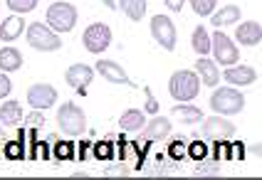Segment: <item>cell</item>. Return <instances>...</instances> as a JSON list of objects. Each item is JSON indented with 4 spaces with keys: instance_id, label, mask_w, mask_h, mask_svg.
<instances>
[{
    "instance_id": "obj_30",
    "label": "cell",
    "mask_w": 262,
    "mask_h": 180,
    "mask_svg": "<svg viewBox=\"0 0 262 180\" xmlns=\"http://www.w3.org/2000/svg\"><path fill=\"white\" fill-rule=\"evenodd\" d=\"M74 143H70V141H57L55 143V158L57 161H74Z\"/></svg>"
},
{
    "instance_id": "obj_15",
    "label": "cell",
    "mask_w": 262,
    "mask_h": 180,
    "mask_svg": "<svg viewBox=\"0 0 262 180\" xmlns=\"http://www.w3.org/2000/svg\"><path fill=\"white\" fill-rule=\"evenodd\" d=\"M195 74H198V79H201V84H205L208 89H215L220 84V67L215 64V60H210L208 55L205 57H198V62H195Z\"/></svg>"
},
{
    "instance_id": "obj_32",
    "label": "cell",
    "mask_w": 262,
    "mask_h": 180,
    "mask_svg": "<svg viewBox=\"0 0 262 180\" xmlns=\"http://www.w3.org/2000/svg\"><path fill=\"white\" fill-rule=\"evenodd\" d=\"M104 175H106V178H126V175H129V165L126 163L109 165V168H104Z\"/></svg>"
},
{
    "instance_id": "obj_24",
    "label": "cell",
    "mask_w": 262,
    "mask_h": 180,
    "mask_svg": "<svg viewBox=\"0 0 262 180\" xmlns=\"http://www.w3.org/2000/svg\"><path fill=\"white\" fill-rule=\"evenodd\" d=\"M190 45H193V49H195L198 57L210 55V35H208V30H205V25H195V28H193Z\"/></svg>"
},
{
    "instance_id": "obj_10",
    "label": "cell",
    "mask_w": 262,
    "mask_h": 180,
    "mask_svg": "<svg viewBox=\"0 0 262 180\" xmlns=\"http://www.w3.org/2000/svg\"><path fill=\"white\" fill-rule=\"evenodd\" d=\"M94 74H97L94 67L77 62V64H72V67L64 72V82H67L79 96H84V94H87V87L92 84V79H94Z\"/></svg>"
},
{
    "instance_id": "obj_3",
    "label": "cell",
    "mask_w": 262,
    "mask_h": 180,
    "mask_svg": "<svg viewBox=\"0 0 262 180\" xmlns=\"http://www.w3.org/2000/svg\"><path fill=\"white\" fill-rule=\"evenodd\" d=\"M210 109L220 116H235L245 109V96L233 87H220L210 94Z\"/></svg>"
},
{
    "instance_id": "obj_9",
    "label": "cell",
    "mask_w": 262,
    "mask_h": 180,
    "mask_svg": "<svg viewBox=\"0 0 262 180\" xmlns=\"http://www.w3.org/2000/svg\"><path fill=\"white\" fill-rule=\"evenodd\" d=\"M151 37H154L166 52H173L176 40H178L173 20L168 15H154L151 17Z\"/></svg>"
},
{
    "instance_id": "obj_22",
    "label": "cell",
    "mask_w": 262,
    "mask_h": 180,
    "mask_svg": "<svg viewBox=\"0 0 262 180\" xmlns=\"http://www.w3.org/2000/svg\"><path fill=\"white\" fill-rule=\"evenodd\" d=\"M0 69H3L5 74L23 69V55H20V49L8 47V45L3 47V49H0Z\"/></svg>"
},
{
    "instance_id": "obj_11",
    "label": "cell",
    "mask_w": 262,
    "mask_h": 180,
    "mask_svg": "<svg viewBox=\"0 0 262 180\" xmlns=\"http://www.w3.org/2000/svg\"><path fill=\"white\" fill-rule=\"evenodd\" d=\"M57 101V89L52 84H45V82H37L28 89V104L37 111H45L50 106H55Z\"/></svg>"
},
{
    "instance_id": "obj_31",
    "label": "cell",
    "mask_w": 262,
    "mask_h": 180,
    "mask_svg": "<svg viewBox=\"0 0 262 180\" xmlns=\"http://www.w3.org/2000/svg\"><path fill=\"white\" fill-rule=\"evenodd\" d=\"M144 94H146V114H148V116H156V114H159V99H156V96H154V91H151V87H144Z\"/></svg>"
},
{
    "instance_id": "obj_18",
    "label": "cell",
    "mask_w": 262,
    "mask_h": 180,
    "mask_svg": "<svg viewBox=\"0 0 262 180\" xmlns=\"http://www.w3.org/2000/svg\"><path fill=\"white\" fill-rule=\"evenodd\" d=\"M23 104L15 101V99H8L0 104V126H17L23 121Z\"/></svg>"
},
{
    "instance_id": "obj_21",
    "label": "cell",
    "mask_w": 262,
    "mask_h": 180,
    "mask_svg": "<svg viewBox=\"0 0 262 180\" xmlns=\"http://www.w3.org/2000/svg\"><path fill=\"white\" fill-rule=\"evenodd\" d=\"M148 0H117V10H121L131 22H141L146 15Z\"/></svg>"
},
{
    "instance_id": "obj_16",
    "label": "cell",
    "mask_w": 262,
    "mask_h": 180,
    "mask_svg": "<svg viewBox=\"0 0 262 180\" xmlns=\"http://www.w3.org/2000/svg\"><path fill=\"white\" fill-rule=\"evenodd\" d=\"M235 40L245 47H257L262 40V28L257 20H248V22H240L237 30H235Z\"/></svg>"
},
{
    "instance_id": "obj_7",
    "label": "cell",
    "mask_w": 262,
    "mask_h": 180,
    "mask_svg": "<svg viewBox=\"0 0 262 180\" xmlns=\"http://www.w3.org/2000/svg\"><path fill=\"white\" fill-rule=\"evenodd\" d=\"M201 131L195 136H203V138H213V141H228V138H233L235 136V123L233 121H228V116H220V114H213V116H208V119H201Z\"/></svg>"
},
{
    "instance_id": "obj_5",
    "label": "cell",
    "mask_w": 262,
    "mask_h": 180,
    "mask_svg": "<svg viewBox=\"0 0 262 180\" xmlns=\"http://www.w3.org/2000/svg\"><path fill=\"white\" fill-rule=\"evenodd\" d=\"M28 45L37 52H57L62 49V37L45 22H30L28 28Z\"/></svg>"
},
{
    "instance_id": "obj_35",
    "label": "cell",
    "mask_w": 262,
    "mask_h": 180,
    "mask_svg": "<svg viewBox=\"0 0 262 180\" xmlns=\"http://www.w3.org/2000/svg\"><path fill=\"white\" fill-rule=\"evenodd\" d=\"M112 156H114V150H112V143H97V146H94V158L104 161V158H112Z\"/></svg>"
},
{
    "instance_id": "obj_2",
    "label": "cell",
    "mask_w": 262,
    "mask_h": 180,
    "mask_svg": "<svg viewBox=\"0 0 262 180\" xmlns=\"http://www.w3.org/2000/svg\"><path fill=\"white\" fill-rule=\"evenodd\" d=\"M201 91V79L190 69H178L168 79V94L176 101H193Z\"/></svg>"
},
{
    "instance_id": "obj_28",
    "label": "cell",
    "mask_w": 262,
    "mask_h": 180,
    "mask_svg": "<svg viewBox=\"0 0 262 180\" xmlns=\"http://www.w3.org/2000/svg\"><path fill=\"white\" fill-rule=\"evenodd\" d=\"M190 8H193V13L198 17H208L215 8H218V0H188Z\"/></svg>"
},
{
    "instance_id": "obj_39",
    "label": "cell",
    "mask_w": 262,
    "mask_h": 180,
    "mask_svg": "<svg viewBox=\"0 0 262 180\" xmlns=\"http://www.w3.org/2000/svg\"><path fill=\"white\" fill-rule=\"evenodd\" d=\"M102 3L109 8V10H117V0H102Z\"/></svg>"
},
{
    "instance_id": "obj_20",
    "label": "cell",
    "mask_w": 262,
    "mask_h": 180,
    "mask_svg": "<svg viewBox=\"0 0 262 180\" xmlns=\"http://www.w3.org/2000/svg\"><path fill=\"white\" fill-rule=\"evenodd\" d=\"M146 123V114L141 109H126L121 116H119V128L126 134V131H141Z\"/></svg>"
},
{
    "instance_id": "obj_6",
    "label": "cell",
    "mask_w": 262,
    "mask_h": 180,
    "mask_svg": "<svg viewBox=\"0 0 262 180\" xmlns=\"http://www.w3.org/2000/svg\"><path fill=\"white\" fill-rule=\"evenodd\" d=\"M210 52H213V60L218 67H230V64H237V60H240L237 45L220 30L213 32V37H210Z\"/></svg>"
},
{
    "instance_id": "obj_29",
    "label": "cell",
    "mask_w": 262,
    "mask_h": 180,
    "mask_svg": "<svg viewBox=\"0 0 262 180\" xmlns=\"http://www.w3.org/2000/svg\"><path fill=\"white\" fill-rule=\"evenodd\" d=\"M37 3H40V0H5L8 10H15L17 15H25V13H32V10L37 8Z\"/></svg>"
},
{
    "instance_id": "obj_41",
    "label": "cell",
    "mask_w": 262,
    "mask_h": 180,
    "mask_svg": "<svg viewBox=\"0 0 262 180\" xmlns=\"http://www.w3.org/2000/svg\"><path fill=\"white\" fill-rule=\"evenodd\" d=\"M0 156H3V148H0Z\"/></svg>"
},
{
    "instance_id": "obj_1",
    "label": "cell",
    "mask_w": 262,
    "mask_h": 180,
    "mask_svg": "<svg viewBox=\"0 0 262 180\" xmlns=\"http://www.w3.org/2000/svg\"><path fill=\"white\" fill-rule=\"evenodd\" d=\"M57 126L67 138H77L87 131V116L74 101H64L57 109Z\"/></svg>"
},
{
    "instance_id": "obj_17",
    "label": "cell",
    "mask_w": 262,
    "mask_h": 180,
    "mask_svg": "<svg viewBox=\"0 0 262 180\" xmlns=\"http://www.w3.org/2000/svg\"><path fill=\"white\" fill-rule=\"evenodd\" d=\"M25 20H23V15H10L5 17L3 22H0V40L8 45V42H13V40H17V37H23V32H25Z\"/></svg>"
},
{
    "instance_id": "obj_37",
    "label": "cell",
    "mask_w": 262,
    "mask_h": 180,
    "mask_svg": "<svg viewBox=\"0 0 262 180\" xmlns=\"http://www.w3.org/2000/svg\"><path fill=\"white\" fill-rule=\"evenodd\" d=\"M77 156H74V158H77V161H87V156H89V148H92V146H89L87 141H82V143H79V146H77Z\"/></svg>"
},
{
    "instance_id": "obj_33",
    "label": "cell",
    "mask_w": 262,
    "mask_h": 180,
    "mask_svg": "<svg viewBox=\"0 0 262 180\" xmlns=\"http://www.w3.org/2000/svg\"><path fill=\"white\" fill-rule=\"evenodd\" d=\"M168 156H171L173 161H181V158L186 156V143H183V141H178V138L171 141V146H168Z\"/></svg>"
},
{
    "instance_id": "obj_8",
    "label": "cell",
    "mask_w": 262,
    "mask_h": 180,
    "mask_svg": "<svg viewBox=\"0 0 262 180\" xmlns=\"http://www.w3.org/2000/svg\"><path fill=\"white\" fill-rule=\"evenodd\" d=\"M82 45L92 55H102L104 49L112 45V28L106 22H92L87 30L82 32Z\"/></svg>"
},
{
    "instance_id": "obj_38",
    "label": "cell",
    "mask_w": 262,
    "mask_h": 180,
    "mask_svg": "<svg viewBox=\"0 0 262 180\" xmlns=\"http://www.w3.org/2000/svg\"><path fill=\"white\" fill-rule=\"evenodd\" d=\"M163 3H166V8H168V10H173V13L183 10V5H186V0H163Z\"/></svg>"
},
{
    "instance_id": "obj_40",
    "label": "cell",
    "mask_w": 262,
    "mask_h": 180,
    "mask_svg": "<svg viewBox=\"0 0 262 180\" xmlns=\"http://www.w3.org/2000/svg\"><path fill=\"white\" fill-rule=\"evenodd\" d=\"M0 138H3V128H0Z\"/></svg>"
},
{
    "instance_id": "obj_36",
    "label": "cell",
    "mask_w": 262,
    "mask_h": 180,
    "mask_svg": "<svg viewBox=\"0 0 262 180\" xmlns=\"http://www.w3.org/2000/svg\"><path fill=\"white\" fill-rule=\"evenodd\" d=\"M13 91V82L5 72H0V99H8V94Z\"/></svg>"
},
{
    "instance_id": "obj_26",
    "label": "cell",
    "mask_w": 262,
    "mask_h": 180,
    "mask_svg": "<svg viewBox=\"0 0 262 180\" xmlns=\"http://www.w3.org/2000/svg\"><path fill=\"white\" fill-rule=\"evenodd\" d=\"M186 156H190L193 161H203L205 156H210V148L205 141H201V136H195V141H190V146H186Z\"/></svg>"
},
{
    "instance_id": "obj_27",
    "label": "cell",
    "mask_w": 262,
    "mask_h": 180,
    "mask_svg": "<svg viewBox=\"0 0 262 180\" xmlns=\"http://www.w3.org/2000/svg\"><path fill=\"white\" fill-rule=\"evenodd\" d=\"M3 156H5L8 161H23V158H25V146H23V136H20V141H8V143L3 146Z\"/></svg>"
},
{
    "instance_id": "obj_14",
    "label": "cell",
    "mask_w": 262,
    "mask_h": 180,
    "mask_svg": "<svg viewBox=\"0 0 262 180\" xmlns=\"http://www.w3.org/2000/svg\"><path fill=\"white\" fill-rule=\"evenodd\" d=\"M146 128H141V138H144L146 143H156V141H166L171 131H173V126H171V121L166 119V116H151L148 123H144Z\"/></svg>"
},
{
    "instance_id": "obj_23",
    "label": "cell",
    "mask_w": 262,
    "mask_h": 180,
    "mask_svg": "<svg viewBox=\"0 0 262 180\" xmlns=\"http://www.w3.org/2000/svg\"><path fill=\"white\" fill-rule=\"evenodd\" d=\"M171 114H173L176 119H181L183 123H201V119H203V109L188 104V101H178L171 109Z\"/></svg>"
},
{
    "instance_id": "obj_4",
    "label": "cell",
    "mask_w": 262,
    "mask_h": 180,
    "mask_svg": "<svg viewBox=\"0 0 262 180\" xmlns=\"http://www.w3.org/2000/svg\"><path fill=\"white\" fill-rule=\"evenodd\" d=\"M77 8H74L72 3H52L50 8H47V15H45V25L47 28H52V30L57 32H72L74 25H77Z\"/></svg>"
},
{
    "instance_id": "obj_13",
    "label": "cell",
    "mask_w": 262,
    "mask_h": 180,
    "mask_svg": "<svg viewBox=\"0 0 262 180\" xmlns=\"http://www.w3.org/2000/svg\"><path fill=\"white\" fill-rule=\"evenodd\" d=\"M94 72H97V74H102L104 79H106V82H112V84H126V87H136V84L129 79L126 69H124L119 62H114V60H97V64H94Z\"/></svg>"
},
{
    "instance_id": "obj_34",
    "label": "cell",
    "mask_w": 262,
    "mask_h": 180,
    "mask_svg": "<svg viewBox=\"0 0 262 180\" xmlns=\"http://www.w3.org/2000/svg\"><path fill=\"white\" fill-rule=\"evenodd\" d=\"M23 121H25V126H45L47 121H45V116H42V111H32V114H28V116H23Z\"/></svg>"
},
{
    "instance_id": "obj_19",
    "label": "cell",
    "mask_w": 262,
    "mask_h": 180,
    "mask_svg": "<svg viewBox=\"0 0 262 180\" xmlns=\"http://www.w3.org/2000/svg\"><path fill=\"white\" fill-rule=\"evenodd\" d=\"M235 22H240V8L237 5H225V8L210 13L213 28H225V25H235Z\"/></svg>"
},
{
    "instance_id": "obj_25",
    "label": "cell",
    "mask_w": 262,
    "mask_h": 180,
    "mask_svg": "<svg viewBox=\"0 0 262 180\" xmlns=\"http://www.w3.org/2000/svg\"><path fill=\"white\" fill-rule=\"evenodd\" d=\"M195 175L198 178H203V175H220V161L218 158L210 161V156H205L203 161H195Z\"/></svg>"
},
{
    "instance_id": "obj_12",
    "label": "cell",
    "mask_w": 262,
    "mask_h": 180,
    "mask_svg": "<svg viewBox=\"0 0 262 180\" xmlns=\"http://www.w3.org/2000/svg\"><path fill=\"white\" fill-rule=\"evenodd\" d=\"M220 76H225L230 87H250L257 82V69L250 64H230L225 67V72H220Z\"/></svg>"
}]
</instances>
